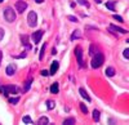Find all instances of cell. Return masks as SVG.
<instances>
[{
  "instance_id": "cell-1",
  "label": "cell",
  "mask_w": 129,
  "mask_h": 125,
  "mask_svg": "<svg viewBox=\"0 0 129 125\" xmlns=\"http://www.w3.org/2000/svg\"><path fill=\"white\" fill-rule=\"evenodd\" d=\"M105 62V57L102 53H97L96 56H93V60H92V67L93 68H98L101 67Z\"/></svg>"
},
{
  "instance_id": "cell-2",
  "label": "cell",
  "mask_w": 129,
  "mask_h": 125,
  "mask_svg": "<svg viewBox=\"0 0 129 125\" xmlns=\"http://www.w3.org/2000/svg\"><path fill=\"white\" fill-rule=\"evenodd\" d=\"M4 18L6 19V22H14L16 21V12L13 10V8L8 6V8L4 10Z\"/></svg>"
},
{
  "instance_id": "cell-3",
  "label": "cell",
  "mask_w": 129,
  "mask_h": 125,
  "mask_svg": "<svg viewBox=\"0 0 129 125\" xmlns=\"http://www.w3.org/2000/svg\"><path fill=\"white\" fill-rule=\"evenodd\" d=\"M27 23L30 27H35L37 23V16L35 12H30L28 16H27Z\"/></svg>"
},
{
  "instance_id": "cell-4",
  "label": "cell",
  "mask_w": 129,
  "mask_h": 125,
  "mask_svg": "<svg viewBox=\"0 0 129 125\" xmlns=\"http://www.w3.org/2000/svg\"><path fill=\"white\" fill-rule=\"evenodd\" d=\"M27 9V3L23 1V0H18L16 3V10L17 13H23L25 10Z\"/></svg>"
},
{
  "instance_id": "cell-5",
  "label": "cell",
  "mask_w": 129,
  "mask_h": 125,
  "mask_svg": "<svg viewBox=\"0 0 129 125\" xmlns=\"http://www.w3.org/2000/svg\"><path fill=\"white\" fill-rule=\"evenodd\" d=\"M75 56H76L78 64L80 67H83V50H81L80 47H76V49H75Z\"/></svg>"
},
{
  "instance_id": "cell-6",
  "label": "cell",
  "mask_w": 129,
  "mask_h": 125,
  "mask_svg": "<svg viewBox=\"0 0 129 125\" xmlns=\"http://www.w3.org/2000/svg\"><path fill=\"white\" fill-rule=\"evenodd\" d=\"M43 34H44V32H43L41 30H37V31H35V32L31 35V39H32L34 44H39V43H40V39H41Z\"/></svg>"
},
{
  "instance_id": "cell-7",
  "label": "cell",
  "mask_w": 129,
  "mask_h": 125,
  "mask_svg": "<svg viewBox=\"0 0 129 125\" xmlns=\"http://www.w3.org/2000/svg\"><path fill=\"white\" fill-rule=\"evenodd\" d=\"M16 92H17V86H14V85H5V86H3L4 95H8L9 93H16Z\"/></svg>"
},
{
  "instance_id": "cell-8",
  "label": "cell",
  "mask_w": 129,
  "mask_h": 125,
  "mask_svg": "<svg viewBox=\"0 0 129 125\" xmlns=\"http://www.w3.org/2000/svg\"><path fill=\"white\" fill-rule=\"evenodd\" d=\"M5 72H6V75L8 76H12L14 72H16V64L14 63H12V64H9L8 67L5 68Z\"/></svg>"
},
{
  "instance_id": "cell-9",
  "label": "cell",
  "mask_w": 129,
  "mask_h": 125,
  "mask_svg": "<svg viewBox=\"0 0 129 125\" xmlns=\"http://www.w3.org/2000/svg\"><path fill=\"white\" fill-rule=\"evenodd\" d=\"M58 67H59V63H58V61H54L52 63V66H50V71H49V73L50 75H54V73L58 71Z\"/></svg>"
},
{
  "instance_id": "cell-10",
  "label": "cell",
  "mask_w": 129,
  "mask_h": 125,
  "mask_svg": "<svg viewBox=\"0 0 129 125\" xmlns=\"http://www.w3.org/2000/svg\"><path fill=\"white\" fill-rule=\"evenodd\" d=\"M79 93H80V95H81L83 98H85L88 102H90V97H89V94L87 93V90L84 89V88H80V89H79Z\"/></svg>"
},
{
  "instance_id": "cell-11",
  "label": "cell",
  "mask_w": 129,
  "mask_h": 125,
  "mask_svg": "<svg viewBox=\"0 0 129 125\" xmlns=\"http://www.w3.org/2000/svg\"><path fill=\"white\" fill-rule=\"evenodd\" d=\"M110 30H112V31H118V32H120V34H125V32H128L127 30H124V28L116 27L115 25H110Z\"/></svg>"
},
{
  "instance_id": "cell-12",
  "label": "cell",
  "mask_w": 129,
  "mask_h": 125,
  "mask_svg": "<svg viewBox=\"0 0 129 125\" xmlns=\"http://www.w3.org/2000/svg\"><path fill=\"white\" fill-rule=\"evenodd\" d=\"M59 92V85H58V83H54L52 86H50V93H53V94H57Z\"/></svg>"
},
{
  "instance_id": "cell-13",
  "label": "cell",
  "mask_w": 129,
  "mask_h": 125,
  "mask_svg": "<svg viewBox=\"0 0 129 125\" xmlns=\"http://www.w3.org/2000/svg\"><path fill=\"white\" fill-rule=\"evenodd\" d=\"M21 40H22V44H25V45H26L28 49L31 48V45L28 44V38H27V35H22V36H21Z\"/></svg>"
},
{
  "instance_id": "cell-14",
  "label": "cell",
  "mask_w": 129,
  "mask_h": 125,
  "mask_svg": "<svg viewBox=\"0 0 129 125\" xmlns=\"http://www.w3.org/2000/svg\"><path fill=\"white\" fill-rule=\"evenodd\" d=\"M100 117H101L100 111H98V110H94V111H93V120L98 123V121H100Z\"/></svg>"
},
{
  "instance_id": "cell-15",
  "label": "cell",
  "mask_w": 129,
  "mask_h": 125,
  "mask_svg": "<svg viewBox=\"0 0 129 125\" xmlns=\"http://www.w3.org/2000/svg\"><path fill=\"white\" fill-rule=\"evenodd\" d=\"M75 123H76V121H75L74 117H69V119H65V120H63V124H65V125H74Z\"/></svg>"
},
{
  "instance_id": "cell-16",
  "label": "cell",
  "mask_w": 129,
  "mask_h": 125,
  "mask_svg": "<svg viewBox=\"0 0 129 125\" xmlns=\"http://www.w3.org/2000/svg\"><path fill=\"white\" fill-rule=\"evenodd\" d=\"M49 120H48V117H45V116H41L39 120H37V124L39 125H44V124H48Z\"/></svg>"
},
{
  "instance_id": "cell-17",
  "label": "cell",
  "mask_w": 129,
  "mask_h": 125,
  "mask_svg": "<svg viewBox=\"0 0 129 125\" xmlns=\"http://www.w3.org/2000/svg\"><path fill=\"white\" fill-rule=\"evenodd\" d=\"M106 75L112 77L114 75H115V70H114L112 67H107V68H106Z\"/></svg>"
},
{
  "instance_id": "cell-18",
  "label": "cell",
  "mask_w": 129,
  "mask_h": 125,
  "mask_svg": "<svg viewBox=\"0 0 129 125\" xmlns=\"http://www.w3.org/2000/svg\"><path fill=\"white\" fill-rule=\"evenodd\" d=\"M106 8H109L110 10H114V9H115V1H114V0L107 1V3H106Z\"/></svg>"
},
{
  "instance_id": "cell-19",
  "label": "cell",
  "mask_w": 129,
  "mask_h": 125,
  "mask_svg": "<svg viewBox=\"0 0 129 125\" xmlns=\"http://www.w3.org/2000/svg\"><path fill=\"white\" fill-rule=\"evenodd\" d=\"M80 36H81V35H80V30H76V31L71 35V41H74L75 39H79Z\"/></svg>"
},
{
  "instance_id": "cell-20",
  "label": "cell",
  "mask_w": 129,
  "mask_h": 125,
  "mask_svg": "<svg viewBox=\"0 0 129 125\" xmlns=\"http://www.w3.org/2000/svg\"><path fill=\"white\" fill-rule=\"evenodd\" d=\"M47 107H48V110H53L56 107V102L54 101H48L47 102Z\"/></svg>"
},
{
  "instance_id": "cell-21",
  "label": "cell",
  "mask_w": 129,
  "mask_h": 125,
  "mask_svg": "<svg viewBox=\"0 0 129 125\" xmlns=\"http://www.w3.org/2000/svg\"><path fill=\"white\" fill-rule=\"evenodd\" d=\"M22 121H23L25 124H34V121L31 120V117H30V116H23Z\"/></svg>"
},
{
  "instance_id": "cell-22",
  "label": "cell",
  "mask_w": 129,
  "mask_h": 125,
  "mask_svg": "<svg viewBox=\"0 0 129 125\" xmlns=\"http://www.w3.org/2000/svg\"><path fill=\"white\" fill-rule=\"evenodd\" d=\"M19 102V98L18 97H16V98H10L9 99V103H12V105H17Z\"/></svg>"
},
{
  "instance_id": "cell-23",
  "label": "cell",
  "mask_w": 129,
  "mask_h": 125,
  "mask_svg": "<svg viewBox=\"0 0 129 125\" xmlns=\"http://www.w3.org/2000/svg\"><path fill=\"white\" fill-rule=\"evenodd\" d=\"M80 110H81V111L84 112V114H87V112H88V108H87L85 103H80Z\"/></svg>"
},
{
  "instance_id": "cell-24",
  "label": "cell",
  "mask_w": 129,
  "mask_h": 125,
  "mask_svg": "<svg viewBox=\"0 0 129 125\" xmlns=\"http://www.w3.org/2000/svg\"><path fill=\"white\" fill-rule=\"evenodd\" d=\"M30 85H31V80H27V81H26V86L23 88V92H27V90H28Z\"/></svg>"
},
{
  "instance_id": "cell-25",
  "label": "cell",
  "mask_w": 129,
  "mask_h": 125,
  "mask_svg": "<svg viewBox=\"0 0 129 125\" xmlns=\"http://www.w3.org/2000/svg\"><path fill=\"white\" fill-rule=\"evenodd\" d=\"M78 3L80 5H85V6H89V3L87 1V0H78Z\"/></svg>"
},
{
  "instance_id": "cell-26",
  "label": "cell",
  "mask_w": 129,
  "mask_h": 125,
  "mask_svg": "<svg viewBox=\"0 0 129 125\" xmlns=\"http://www.w3.org/2000/svg\"><path fill=\"white\" fill-rule=\"evenodd\" d=\"M123 56H124L125 58H129V48H127L124 52H123Z\"/></svg>"
},
{
  "instance_id": "cell-27",
  "label": "cell",
  "mask_w": 129,
  "mask_h": 125,
  "mask_svg": "<svg viewBox=\"0 0 129 125\" xmlns=\"http://www.w3.org/2000/svg\"><path fill=\"white\" fill-rule=\"evenodd\" d=\"M89 54H90V56H94V45H90V48H89Z\"/></svg>"
},
{
  "instance_id": "cell-28",
  "label": "cell",
  "mask_w": 129,
  "mask_h": 125,
  "mask_svg": "<svg viewBox=\"0 0 129 125\" xmlns=\"http://www.w3.org/2000/svg\"><path fill=\"white\" fill-rule=\"evenodd\" d=\"M44 50H45V45H43V48H41V52H40V56H39L40 60H43V57H44Z\"/></svg>"
},
{
  "instance_id": "cell-29",
  "label": "cell",
  "mask_w": 129,
  "mask_h": 125,
  "mask_svg": "<svg viewBox=\"0 0 129 125\" xmlns=\"http://www.w3.org/2000/svg\"><path fill=\"white\" fill-rule=\"evenodd\" d=\"M67 18H69L71 22H78V18H76V17H74V16H69Z\"/></svg>"
},
{
  "instance_id": "cell-30",
  "label": "cell",
  "mask_w": 129,
  "mask_h": 125,
  "mask_svg": "<svg viewBox=\"0 0 129 125\" xmlns=\"http://www.w3.org/2000/svg\"><path fill=\"white\" fill-rule=\"evenodd\" d=\"M48 75H50L49 71H47V70H43L41 71V76H48Z\"/></svg>"
},
{
  "instance_id": "cell-31",
  "label": "cell",
  "mask_w": 129,
  "mask_h": 125,
  "mask_svg": "<svg viewBox=\"0 0 129 125\" xmlns=\"http://www.w3.org/2000/svg\"><path fill=\"white\" fill-rule=\"evenodd\" d=\"M114 18H115L116 21H119V22H124V21H123V18H121L120 16H116V14H115V16H114Z\"/></svg>"
},
{
  "instance_id": "cell-32",
  "label": "cell",
  "mask_w": 129,
  "mask_h": 125,
  "mask_svg": "<svg viewBox=\"0 0 129 125\" xmlns=\"http://www.w3.org/2000/svg\"><path fill=\"white\" fill-rule=\"evenodd\" d=\"M3 38H4V30L0 28V40H3Z\"/></svg>"
},
{
  "instance_id": "cell-33",
  "label": "cell",
  "mask_w": 129,
  "mask_h": 125,
  "mask_svg": "<svg viewBox=\"0 0 129 125\" xmlns=\"http://www.w3.org/2000/svg\"><path fill=\"white\" fill-rule=\"evenodd\" d=\"M22 57H26V53H22L19 56H16V58H22Z\"/></svg>"
},
{
  "instance_id": "cell-34",
  "label": "cell",
  "mask_w": 129,
  "mask_h": 125,
  "mask_svg": "<svg viewBox=\"0 0 129 125\" xmlns=\"http://www.w3.org/2000/svg\"><path fill=\"white\" fill-rule=\"evenodd\" d=\"M1 60H3V52L0 50V63H1Z\"/></svg>"
},
{
  "instance_id": "cell-35",
  "label": "cell",
  "mask_w": 129,
  "mask_h": 125,
  "mask_svg": "<svg viewBox=\"0 0 129 125\" xmlns=\"http://www.w3.org/2000/svg\"><path fill=\"white\" fill-rule=\"evenodd\" d=\"M35 1H36L37 4H40V3H43V1H44V0H35Z\"/></svg>"
},
{
  "instance_id": "cell-36",
  "label": "cell",
  "mask_w": 129,
  "mask_h": 125,
  "mask_svg": "<svg viewBox=\"0 0 129 125\" xmlns=\"http://www.w3.org/2000/svg\"><path fill=\"white\" fill-rule=\"evenodd\" d=\"M96 3H97V4H101V3H102V0H96Z\"/></svg>"
},
{
  "instance_id": "cell-37",
  "label": "cell",
  "mask_w": 129,
  "mask_h": 125,
  "mask_svg": "<svg viewBox=\"0 0 129 125\" xmlns=\"http://www.w3.org/2000/svg\"><path fill=\"white\" fill-rule=\"evenodd\" d=\"M0 93H3V86H0Z\"/></svg>"
},
{
  "instance_id": "cell-38",
  "label": "cell",
  "mask_w": 129,
  "mask_h": 125,
  "mask_svg": "<svg viewBox=\"0 0 129 125\" xmlns=\"http://www.w3.org/2000/svg\"><path fill=\"white\" fill-rule=\"evenodd\" d=\"M127 43H129V39H127Z\"/></svg>"
},
{
  "instance_id": "cell-39",
  "label": "cell",
  "mask_w": 129,
  "mask_h": 125,
  "mask_svg": "<svg viewBox=\"0 0 129 125\" xmlns=\"http://www.w3.org/2000/svg\"><path fill=\"white\" fill-rule=\"evenodd\" d=\"M1 1H3V0H0V3H1Z\"/></svg>"
}]
</instances>
